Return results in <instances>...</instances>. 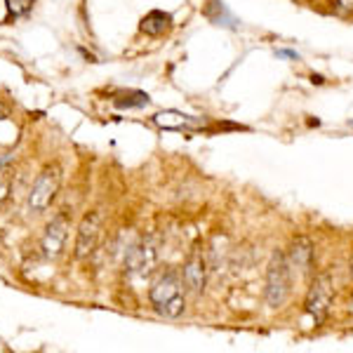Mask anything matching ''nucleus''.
<instances>
[{"label":"nucleus","mask_w":353,"mask_h":353,"mask_svg":"<svg viewBox=\"0 0 353 353\" xmlns=\"http://www.w3.org/2000/svg\"><path fill=\"white\" fill-rule=\"evenodd\" d=\"M186 288L181 281V273L176 271H165L161 278L151 285L149 299L161 316L165 318H179L186 311Z\"/></svg>","instance_id":"obj_1"},{"label":"nucleus","mask_w":353,"mask_h":353,"mask_svg":"<svg viewBox=\"0 0 353 353\" xmlns=\"http://www.w3.org/2000/svg\"><path fill=\"white\" fill-rule=\"evenodd\" d=\"M311 3H316V0H311Z\"/></svg>","instance_id":"obj_19"},{"label":"nucleus","mask_w":353,"mask_h":353,"mask_svg":"<svg viewBox=\"0 0 353 353\" xmlns=\"http://www.w3.org/2000/svg\"><path fill=\"white\" fill-rule=\"evenodd\" d=\"M59 186H61L59 165H48V168H43V172L36 176V181H33L31 193H28V201H26L28 210H31L33 214L45 212V210L52 205L57 193H59Z\"/></svg>","instance_id":"obj_4"},{"label":"nucleus","mask_w":353,"mask_h":353,"mask_svg":"<svg viewBox=\"0 0 353 353\" xmlns=\"http://www.w3.org/2000/svg\"><path fill=\"white\" fill-rule=\"evenodd\" d=\"M172 28V14L163 12V10H151L144 19L139 21V31L151 38H161Z\"/></svg>","instance_id":"obj_10"},{"label":"nucleus","mask_w":353,"mask_h":353,"mask_svg":"<svg viewBox=\"0 0 353 353\" xmlns=\"http://www.w3.org/2000/svg\"><path fill=\"white\" fill-rule=\"evenodd\" d=\"M68 231H71V221H68L66 214H57V217H52V221L45 226L43 243H41L45 257H48V259H57L61 252H64Z\"/></svg>","instance_id":"obj_8"},{"label":"nucleus","mask_w":353,"mask_h":353,"mask_svg":"<svg viewBox=\"0 0 353 353\" xmlns=\"http://www.w3.org/2000/svg\"><path fill=\"white\" fill-rule=\"evenodd\" d=\"M351 125H353V123H351Z\"/></svg>","instance_id":"obj_20"},{"label":"nucleus","mask_w":353,"mask_h":353,"mask_svg":"<svg viewBox=\"0 0 353 353\" xmlns=\"http://www.w3.org/2000/svg\"><path fill=\"white\" fill-rule=\"evenodd\" d=\"M288 259L292 269H297L301 276H306L313 269V259H316V245L309 236H294L288 248Z\"/></svg>","instance_id":"obj_9"},{"label":"nucleus","mask_w":353,"mask_h":353,"mask_svg":"<svg viewBox=\"0 0 353 353\" xmlns=\"http://www.w3.org/2000/svg\"><path fill=\"white\" fill-rule=\"evenodd\" d=\"M5 5H8V21H17L21 19V17H28L33 10V5H36V0H5Z\"/></svg>","instance_id":"obj_11"},{"label":"nucleus","mask_w":353,"mask_h":353,"mask_svg":"<svg viewBox=\"0 0 353 353\" xmlns=\"http://www.w3.org/2000/svg\"><path fill=\"white\" fill-rule=\"evenodd\" d=\"M349 309L353 311V294H351V299H349Z\"/></svg>","instance_id":"obj_18"},{"label":"nucleus","mask_w":353,"mask_h":353,"mask_svg":"<svg viewBox=\"0 0 353 353\" xmlns=\"http://www.w3.org/2000/svg\"><path fill=\"white\" fill-rule=\"evenodd\" d=\"M3 118H8V111H5V106L0 104V121H3Z\"/></svg>","instance_id":"obj_16"},{"label":"nucleus","mask_w":353,"mask_h":353,"mask_svg":"<svg viewBox=\"0 0 353 353\" xmlns=\"http://www.w3.org/2000/svg\"><path fill=\"white\" fill-rule=\"evenodd\" d=\"M156 264H158V250L151 241H139L125 254V269H128V273H132V276L139 278L149 276L156 269Z\"/></svg>","instance_id":"obj_7"},{"label":"nucleus","mask_w":353,"mask_h":353,"mask_svg":"<svg viewBox=\"0 0 353 353\" xmlns=\"http://www.w3.org/2000/svg\"><path fill=\"white\" fill-rule=\"evenodd\" d=\"M181 281H184L186 292L201 297L205 292V285H208V257H205V250L201 245L191 250L189 259L181 266Z\"/></svg>","instance_id":"obj_5"},{"label":"nucleus","mask_w":353,"mask_h":353,"mask_svg":"<svg viewBox=\"0 0 353 353\" xmlns=\"http://www.w3.org/2000/svg\"><path fill=\"white\" fill-rule=\"evenodd\" d=\"M349 273H351V278H353V259H351V264H349Z\"/></svg>","instance_id":"obj_17"},{"label":"nucleus","mask_w":353,"mask_h":353,"mask_svg":"<svg viewBox=\"0 0 353 353\" xmlns=\"http://www.w3.org/2000/svg\"><path fill=\"white\" fill-rule=\"evenodd\" d=\"M292 294V264L283 250H273L269 266H266L264 299L271 309H281Z\"/></svg>","instance_id":"obj_2"},{"label":"nucleus","mask_w":353,"mask_h":353,"mask_svg":"<svg viewBox=\"0 0 353 353\" xmlns=\"http://www.w3.org/2000/svg\"><path fill=\"white\" fill-rule=\"evenodd\" d=\"M101 231H104V217H101L99 210H92L83 217V221L78 224V233H76V257L85 259L97 250L101 238Z\"/></svg>","instance_id":"obj_6"},{"label":"nucleus","mask_w":353,"mask_h":353,"mask_svg":"<svg viewBox=\"0 0 353 353\" xmlns=\"http://www.w3.org/2000/svg\"><path fill=\"white\" fill-rule=\"evenodd\" d=\"M12 161H14V156H12V153H8V156H0V170H3L5 165H10Z\"/></svg>","instance_id":"obj_15"},{"label":"nucleus","mask_w":353,"mask_h":353,"mask_svg":"<svg viewBox=\"0 0 353 353\" xmlns=\"http://www.w3.org/2000/svg\"><path fill=\"white\" fill-rule=\"evenodd\" d=\"M334 10L339 14H351L353 12V0H334Z\"/></svg>","instance_id":"obj_14"},{"label":"nucleus","mask_w":353,"mask_h":353,"mask_svg":"<svg viewBox=\"0 0 353 353\" xmlns=\"http://www.w3.org/2000/svg\"><path fill=\"white\" fill-rule=\"evenodd\" d=\"M334 301V283L330 273H318L311 281L309 290H306L304 297V313L311 318L316 325H323L325 318L330 316Z\"/></svg>","instance_id":"obj_3"},{"label":"nucleus","mask_w":353,"mask_h":353,"mask_svg":"<svg viewBox=\"0 0 353 353\" xmlns=\"http://www.w3.org/2000/svg\"><path fill=\"white\" fill-rule=\"evenodd\" d=\"M10 191H12V174L8 170H0V205L10 198Z\"/></svg>","instance_id":"obj_13"},{"label":"nucleus","mask_w":353,"mask_h":353,"mask_svg":"<svg viewBox=\"0 0 353 353\" xmlns=\"http://www.w3.org/2000/svg\"><path fill=\"white\" fill-rule=\"evenodd\" d=\"M149 94L144 92H132L130 97H123V99L116 101L118 109H134V106H149Z\"/></svg>","instance_id":"obj_12"}]
</instances>
